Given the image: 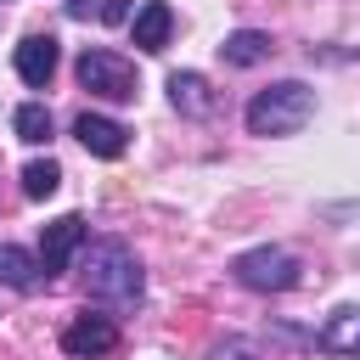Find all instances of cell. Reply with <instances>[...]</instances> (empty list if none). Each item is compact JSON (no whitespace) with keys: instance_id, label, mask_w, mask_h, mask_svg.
I'll return each mask as SVG.
<instances>
[{"instance_id":"obj_4","label":"cell","mask_w":360,"mask_h":360,"mask_svg":"<svg viewBox=\"0 0 360 360\" xmlns=\"http://www.w3.org/2000/svg\"><path fill=\"white\" fill-rule=\"evenodd\" d=\"M231 276L248 292H287V287H298V259L287 248H248L231 259Z\"/></svg>"},{"instance_id":"obj_9","label":"cell","mask_w":360,"mask_h":360,"mask_svg":"<svg viewBox=\"0 0 360 360\" xmlns=\"http://www.w3.org/2000/svg\"><path fill=\"white\" fill-rule=\"evenodd\" d=\"M169 34H174V11H169L163 0H146V6L129 17V39H135L146 56H152V51H163V45H169Z\"/></svg>"},{"instance_id":"obj_7","label":"cell","mask_w":360,"mask_h":360,"mask_svg":"<svg viewBox=\"0 0 360 360\" xmlns=\"http://www.w3.org/2000/svg\"><path fill=\"white\" fill-rule=\"evenodd\" d=\"M73 135H79V146L90 158H124L129 152V129L118 118H101V112H79L73 118Z\"/></svg>"},{"instance_id":"obj_3","label":"cell","mask_w":360,"mask_h":360,"mask_svg":"<svg viewBox=\"0 0 360 360\" xmlns=\"http://www.w3.org/2000/svg\"><path fill=\"white\" fill-rule=\"evenodd\" d=\"M73 73H79V84H84L90 96H101V101H135V90H141L135 62L118 56V51H107V45H84L79 62H73Z\"/></svg>"},{"instance_id":"obj_11","label":"cell","mask_w":360,"mask_h":360,"mask_svg":"<svg viewBox=\"0 0 360 360\" xmlns=\"http://www.w3.org/2000/svg\"><path fill=\"white\" fill-rule=\"evenodd\" d=\"M169 101H174V112H186V118H208L214 112V90H208V79L202 73H169Z\"/></svg>"},{"instance_id":"obj_2","label":"cell","mask_w":360,"mask_h":360,"mask_svg":"<svg viewBox=\"0 0 360 360\" xmlns=\"http://www.w3.org/2000/svg\"><path fill=\"white\" fill-rule=\"evenodd\" d=\"M315 118V90L304 79H281L248 101V129L253 135H298Z\"/></svg>"},{"instance_id":"obj_13","label":"cell","mask_w":360,"mask_h":360,"mask_svg":"<svg viewBox=\"0 0 360 360\" xmlns=\"http://www.w3.org/2000/svg\"><path fill=\"white\" fill-rule=\"evenodd\" d=\"M326 354H349V360H360V309L349 304V309H338L326 326H321V338H315Z\"/></svg>"},{"instance_id":"obj_14","label":"cell","mask_w":360,"mask_h":360,"mask_svg":"<svg viewBox=\"0 0 360 360\" xmlns=\"http://www.w3.org/2000/svg\"><path fill=\"white\" fill-rule=\"evenodd\" d=\"M11 129H17V141L45 146V141H51V107H45V101H22V107L11 112Z\"/></svg>"},{"instance_id":"obj_18","label":"cell","mask_w":360,"mask_h":360,"mask_svg":"<svg viewBox=\"0 0 360 360\" xmlns=\"http://www.w3.org/2000/svg\"><path fill=\"white\" fill-rule=\"evenodd\" d=\"M90 11H96L90 0H68V17H90Z\"/></svg>"},{"instance_id":"obj_6","label":"cell","mask_w":360,"mask_h":360,"mask_svg":"<svg viewBox=\"0 0 360 360\" xmlns=\"http://www.w3.org/2000/svg\"><path fill=\"white\" fill-rule=\"evenodd\" d=\"M62 349L73 354V360H101V354H112L118 349V326H112V315H73L68 326H62Z\"/></svg>"},{"instance_id":"obj_8","label":"cell","mask_w":360,"mask_h":360,"mask_svg":"<svg viewBox=\"0 0 360 360\" xmlns=\"http://www.w3.org/2000/svg\"><path fill=\"white\" fill-rule=\"evenodd\" d=\"M56 39L51 34H28L22 45H17V79L28 84V90H45L51 84V73H56Z\"/></svg>"},{"instance_id":"obj_12","label":"cell","mask_w":360,"mask_h":360,"mask_svg":"<svg viewBox=\"0 0 360 360\" xmlns=\"http://www.w3.org/2000/svg\"><path fill=\"white\" fill-rule=\"evenodd\" d=\"M270 34H259V28H236V34H225V45H219V56H225V68H259V62H270Z\"/></svg>"},{"instance_id":"obj_17","label":"cell","mask_w":360,"mask_h":360,"mask_svg":"<svg viewBox=\"0 0 360 360\" xmlns=\"http://www.w3.org/2000/svg\"><path fill=\"white\" fill-rule=\"evenodd\" d=\"M101 17H107V22H118V17H129V0H107V6H101Z\"/></svg>"},{"instance_id":"obj_5","label":"cell","mask_w":360,"mask_h":360,"mask_svg":"<svg viewBox=\"0 0 360 360\" xmlns=\"http://www.w3.org/2000/svg\"><path fill=\"white\" fill-rule=\"evenodd\" d=\"M84 236H90V225H84L79 214H62V219L45 225V236H39V270H45V281L73 264V253L84 248Z\"/></svg>"},{"instance_id":"obj_1","label":"cell","mask_w":360,"mask_h":360,"mask_svg":"<svg viewBox=\"0 0 360 360\" xmlns=\"http://www.w3.org/2000/svg\"><path fill=\"white\" fill-rule=\"evenodd\" d=\"M146 292V270L124 242H96L84 253V298L112 304V309H135Z\"/></svg>"},{"instance_id":"obj_15","label":"cell","mask_w":360,"mask_h":360,"mask_svg":"<svg viewBox=\"0 0 360 360\" xmlns=\"http://www.w3.org/2000/svg\"><path fill=\"white\" fill-rule=\"evenodd\" d=\"M56 186H62V169H56L51 158H34V163L22 169V191H28L34 202H45V197H51Z\"/></svg>"},{"instance_id":"obj_10","label":"cell","mask_w":360,"mask_h":360,"mask_svg":"<svg viewBox=\"0 0 360 360\" xmlns=\"http://www.w3.org/2000/svg\"><path fill=\"white\" fill-rule=\"evenodd\" d=\"M39 281H45L39 253H28V248H17V242H0V287H11V292H39Z\"/></svg>"},{"instance_id":"obj_16","label":"cell","mask_w":360,"mask_h":360,"mask_svg":"<svg viewBox=\"0 0 360 360\" xmlns=\"http://www.w3.org/2000/svg\"><path fill=\"white\" fill-rule=\"evenodd\" d=\"M208 360H253V343H242V338H231V343H214V349H208Z\"/></svg>"}]
</instances>
